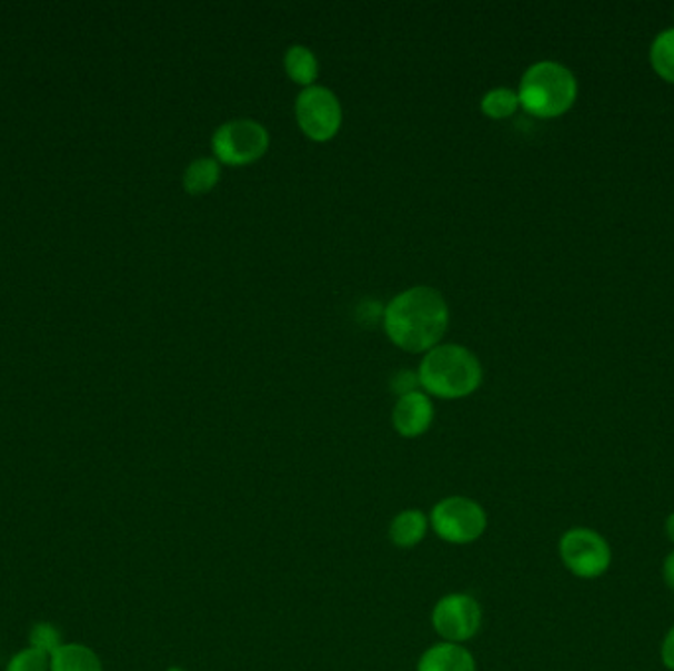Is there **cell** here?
Returning a JSON list of instances; mask_svg holds the SVG:
<instances>
[{
    "label": "cell",
    "mask_w": 674,
    "mask_h": 671,
    "mask_svg": "<svg viewBox=\"0 0 674 671\" xmlns=\"http://www.w3.org/2000/svg\"><path fill=\"white\" fill-rule=\"evenodd\" d=\"M450 323L446 297L430 286L404 289L386 304L383 327L396 347L429 353L440 345Z\"/></svg>",
    "instance_id": "1"
},
{
    "label": "cell",
    "mask_w": 674,
    "mask_h": 671,
    "mask_svg": "<svg viewBox=\"0 0 674 671\" xmlns=\"http://www.w3.org/2000/svg\"><path fill=\"white\" fill-rule=\"evenodd\" d=\"M419 380L422 388L432 396L457 400L482 386V363L464 345L444 343L424 355L419 368Z\"/></svg>",
    "instance_id": "2"
},
{
    "label": "cell",
    "mask_w": 674,
    "mask_h": 671,
    "mask_svg": "<svg viewBox=\"0 0 674 671\" xmlns=\"http://www.w3.org/2000/svg\"><path fill=\"white\" fill-rule=\"evenodd\" d=\"M517 93L529 113L552 119L574 105L579 83L574 73L559 61H536L523 73Z\"/></svg>",
    "instance_id": "3"
},
{
    "label": "cell",
    "mask_w": 674,
    "mask_h": 671,
    "mask_svg": "<svg viewBox=\"0 0 674 671\" xmlns=\"http://www.w3.org/2000/svg\"><path fill=\"white\" fill-rule=\"evenodd\" d=\"M271 144V134L263 122L253 119H233L223 122L211 136L215 160L228 166H247L264 156Z\"/></svg>",
    "instance_id": "4"
},
{
    "label": "cell",
    "mask_w": 674,
    "mask_h": 671,
    "mask_svg": "<svg viewBox=\"0 0 674 671\" xmlns=\"http://www.w3.org/2000/svg\"><path fill=\"white\" fill-rule=\"evenodd\" d=\"M430 523L440 540L465 546L482 538L487 528V515L472 498L447 497L432 508Z\"/></svg>",
    "instance_id": "5"
},
{
    "label": "cell",
    "mask_w": 674,
    "mask_h": 671,
    "mask_svg": "<svg viewBox=\"0 0 674 671\" xmlns=\"http://www.w3.org/2000/svg\"><path fill=\"white\" fill-rule=\"evenodd\" d=\"M561 559L572 576L597 579L612 567V548L602 533L590 528H572L559 543Z\"/></svg>",
    "instance_id": "6"
},
{
    "label": "cell",
    "mask_w": 674,
    "mask_h": 671,
    "mask_svg": "<svg viewBox=\"0 0 674 671\" xmlns=\"http://www.w3.org/2000/svg\"><path fill=\"white\" fill-rule=\"evenodd\" d=\"M296 121L302 132L315 140L325 142L333 139L342 126V103L332 89L324 85H310L300 91L296 96Z\"/></svg>",
    "instance_id": "7"
},
{
    "label": "cell",
    "mask_w": 674,
    "mask_h": 671,
    "mask_svg": "<svg viewBox=\"0 0 674 671\" xmlns=\"http://www.w3.org/2000/svg\"><path fill=\"white\" fill-rule=\"evenodd\" d=\"M482 607L472 594L452 593L442 597L432 610V627L450 644H464L482 628Z\"/></svg>",
    "instance_id": "8"
},
{
    "label": "cell",
    "mask_w": 674,
    "mask_h": 671,
    "mask_svg": "<svg viewBox=\"0 0 674 671\" xmlns=\"http://www.w3.org/2000/svg\"><path fill=\"white\" fill-rule=\"evenodd\" d=\"M434 419V406L429 394L416 393L399 396L394 401L393 426L403 437H421L429 431Z\"/></svg>",
    "instance_id": "9"
},
{
    "label": "cell",
    "mask_w": 674,
    "mask_h": 671,
    "mask_svg": "<svg viewBox=\"0 0 674 671\" xmlns=\"http://www.w3.org/2000/svg\"><path fill=\"white\" fill-rule=\"evenodd\" d=\"M416 671H477L472 652L462 644H442L432 645L419 662Z\"/></svg>",
    "instance_id": "10"
},
{
    "label": "cell",
    "mask_w": 674,
    "mask_h": 671,
    "mask_svg": "<svg viewBox=\"0 0 674 671\" xmlns=\"http://www.w3.org/2000/svg\"><path fill=\"white\" fill-rule=\"evenodd\" d=\"M429 523L430 518L422 510H403L401 515L394 516L389 528V538L396 548H416L429 532Z\"/></svg>",
    "instance_id": "11"
},
{
    "label": "cell",
    "mask_w": 674,
    "mask_h": 671,
    "mask_svg": "<svg viewBox=\"0 0 674 671\" xmlns=\"http://www.w3.org/2000/svg\"><path fill=\"white\" fill-rule=\"evenodd\" d=\"M50 671H103V663L88 645L63 644L50 655Z\"/></svg>",
    "instance_id": "12"
},
{
    "label": "cell",
    "mask_w": 674,
    "mask_h": 671,
    "mask_svg": "<svg viewBox=\"0 0 674 671\" xmlns=\"http://www.w3.org/2000/svg\"><path fill=\"white\" fill-rule=\"evenodd\" d=\"M220 177L221 164L215 157H195L193 162H190V166L185 167V192L192 193V195L210 193L220 183Z\"/></svg>",
    "instance_id": "13"
},
{
    "label": "cell",
    "mask_w": 674,
    "mask_h": 671,
    "mask_svg": "<svg viewBox=\"0 0 674 671\" xmlns=\"http://www.w3.org/2000/svg\"><path fill=\"white\" fill-rule=\"evenodd\" d=\"M284 70H286L292 81H296L304 88H310V85H314V81L318 79L320 65H318L315 53L310 48L302 44H292L284 52Z\"/></svg>",
    "instance_id": "14"
},
{
    "label": "cell",
    "mask_w": 674,
    "mask_h": 671,
    "mask_svg": "<svg viewBox=\"0 0 674 671\" xmlns=\"http://www.w3.org/2000/svg\"><path fill=\"white\" fill-rule=\"evenodd\" d=\"M651 63L661 78L674 83V28H668L655 38L651 45Z\"/></svg>",
    "instance_id": "15"
},
{
    "label": "cell",
    "mask_w": 674,
    "mask_h": 671,
    "mask_svg": "<svg viewBox=\"0 0 674 671\" xmlns=\"http://www.w3.org/2000/svg\"><path fill=\"white\" fill-rule=\"evenodd\" d=\"M521 101L515 89L495 88L490 89L482 96V111L491 119H507L517 111Z\"/></svg>",
    "instance_id": "16"
},
{
    "label": "cell",
    "mask_w": 674,
    "mask_h": 671,
    "mask_svg": "<svg viewBox=\"0 0 674 671\" xmlns=\"http://www.w3.org/2000/svg\"><path fill=\"white\" fill-rule=\"evenodd\" d=\"M62 645V632L50 622H36L30 630V648H34L42 654H56Z\"/></svg>",
    "instance_id": "17"
},
{
    "label": "cell",
    "mask_w": 674,
    "mask_h": 671,
    "mask_svg": "<svg viewBox=\"0 0 674 671\" xmlns=\"http://www.w3.org/2000/svg\"><path fill=\"white\" fill-rule=\"evenodd\" d=\"M7 671H50V655L28 645L10 658Z\"/></svg>",
    "instance_id": "18"
},
{
    "label": "cell",
    "mask_w": 674,
    "mask_h": 671,
    "mask_svg": "<svg viewBox=\"0 0 674 671\" xmlns=\"http://www.w3.org/2000/svg\"><path fill=\"white\" fill-rule=\"evenodd\" d=\"M419 373H412V370H399L391 380V388L396 396H404V394L416 393L419 390Z\"/></svg>",
    "instance_id": "19"
},
{
    "label": "cell",
    "mask_w": 674,
    "mask_h": 671,
    "mask_svg": "<svg viewBox=\"0 0 674 671\" xmlns=\"http://www.w3.org/2000/svg\"><path fill=\"white\" fill-rule=\"evenodd\" d=\"M661 660L668 671H674V627L666 632L663 645H661Z\"/></svg>",
    "instance_id": "20"
},
{
    "label": "cell",
    "mask_w": 674,
    "mask_h": 671,
    "mask_svg": "<svg viewBox=\"0 0 674 671\" xmlns=\"http://www.w3.org/2000/svg\"><path fill=\"white\" fill-rule=\"evenodd\" d=\"M663 577H665L668 589L674 593V549L666 556L665 563H663Z\"/></svg>",
    "instance_id": "21"
},
{
    "label": "cell",
    "mask_w": 674,
    "mask_h": 671,
    "mask_svg": "<svg viewBox=\"0 0 674 671\" xmlns=\"http://www.w3.org/2000/svg\"><path fill=\"white\" fill-rule=\"evenodd\" d=\"M665 532L666 538H668V540L673 541L674 543V512H671V515H668V518H666Z\"/></svg>",
    "instance_id": "22"
},
{
    "label": "cell",
    "mask_w": 674,
    "mask_h": 671,
    "mask_svg": "<svg viewBox=\"0 0 674 671\" xmlns=\"http://www.w3.org/2000/svg\"><path fill=\"white\" fill-rule=\"evenodd\" d=\"M167 671H185V670H182V668H175V665H174V668H168Z\"/></svg>",
    "instance_id": "23"
}]
</instances>
